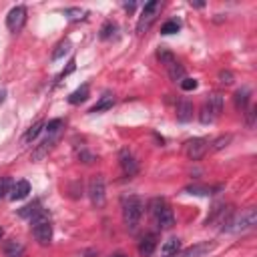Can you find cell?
I'll return each instance as SVG.
<instances>
[{
  "instance_id": "cell-1",
  "label": "cell",
  "mask_w": 257,
  "mask_h": 257,
  "mask_svg": "<svg viewBox=\"0 0 257 257\" xmlns=\"http://www.w3.org/2000/svg\"><path fill=\"white\" fill-rule=\"evenodd\" d=\"M257 223V211L255 207H247L243 209L241 213H233L221 227V231L225 233H243V231H249L251 227H255Z\"/></svg>"
},
{
  "instance_id": "cell-2",
  "label": "cell",
  "mask_w": 257,
  "mask_h": 257,
  "mask_svg": "<svg viewBox=\"0 0 257 257\" xmlns=\"http://www.w3.org/2000/svg\"><path fill=\"white\" fill-rule=\"evenodd\" d=\"M143 209H145V205H143L141 197L128 195V197L122 199V221H124V227L131 233L137 231V227L141 223V217H143Z\"/></svg>"
},
{
  "instance_id": "cell-3",
  "label": "cell",
  "mask_w": 257,
  "mask_h": 257,
  "mask_svg": "<svg viewBox=\"0 0 257 257\" xmlns=\"http://www.w3.org/2000/svg\"><path fill=\"white\" fill-rule=\"evenodd\" d=\"M30 229H32V235L34 239L40 243V245H50L52 241V221L48 217L46 211H38L32 219H30Z\"/></svg>"
},
{
  "instance_id": "cell-4",
  "label": "cell",
  "mask_w": 257,
  "mask_h": 257,
  "mask_svg": "<svg viewBox=\"0 0 257 257\" xmlns=\"http://www.w3.org/2000/svg\"><path fill=\"white\" fill-rule=\"evenodd\" d=\"M149 211H151V215H153V219H155V223H157L159 229H171V227L175 225L173 209L165 203V199H161V197L151 199Z\"/></svg>"
},
{
  "instance_id": "cell-5",
  "label": "cell",
  "mask_w": 257,
  "mask_h": 257,
  "mask_svg": "<svg viewBox=\"0 0 257 257\" xmlns=\"http://www.w3.org/2000/svg\"><path fill=\"white\" fill-rule=\"evenodd\" d=\"M104 177L102 175H92L88 179V187H86V193H88V199L92 203L94 209H102L104 203H106V193H104Z\"/></svg>"
},
{
  "instance_id": "cell-6",
  "label": "cell",
  "mask_w": 257,
  "mask_h": 257,
  "mask_svg": "<svg viewBox=\"0 0 257 257\" xmlns=\"http://www.w3.org/2000/svg\"><path fill=\"white\" fill-rule=\"evenodd\" d=\"M221 110H223V96L215 92V94H211V96L203 102L201 112H199V120H201L203 124H209V122L217 120V116L221 114Z\"/></svg>"
},
{
  "instance_id": "cell-7",
  "label": "cell",
  "mask_w": 257,
  "mask_h": 257,
  "mask_svg": "<svg viewBox=\"0 0 257 257\" xmlns=\"http://www.w3.org/2000/svg\"><path fill=\"white\" fill-rule=\"evenodd\" d=\"M159 8H161V2H159V0H151V2L145 4L143 12H141V18H139V22H137V32H139V34H145V32L151 28V24H153L155 18H157Z\"/></svg>"
},
{
  "instance_id": "cell-8",
  "label": "cell",
  "mask_w": 257,
  "mask_h": 257,
  "mask_svg": "<svg viewBox=\"0 0 257 257\" xmlns=\"http://www.w3.org/2000/svg\"><path fill=\"white\" fill-rule=\"evenodd\" d=\"M207 151H209V141H207V139L197 137V139H191V141L185 143V155H187L191 161L203 159Z\"/></svg>"
},
{
  "instance_id": "cell-9",
  "label": "cell",
  "mask_w": 257,
  "mask_h": 257,
  "mask_svg": "<svg viewBox=\"0 0 257 257\" xmlns=\"http://www.w3.org/2000/svg\"><path fill=\"white\" fill-rule=\"evenodd\" d=\"M24 22H26V8L24 6H14L6 16V28L10 32H20Z\"/></svg>"
},
{
  "instance_id": "cell-10",
  "label": "cell",
  "mask_w": 257,
  "mask_h": 257,
  "mask_svg": "<svg viewBox=\"0 0 257 257\" xmlns=\"http://www.w3.org/2000/svg\"><path fill=\"white\" fill-rule=\"evenodd\" d=\"M118 163H120V169L124 173V177H135L139 173V163L137 159L133 157V153L128 149H122L120 155H118Z\"/></svg>"
},
{
  "instance_id": "cell-11",
  "label": "cell",
  "mask_w": 257,
  "mask_h": 257,
  "mask_svg": "<svg viewBox=\"0 0 257 257\" xmlns=\"http://www.w3.org/2000/svg\"><path fill=\"white\" fill-rule=\"evenodd\" d=\"M211 251H213V243L203 241V243H197V245H193V247H189V249L177 253L175 257H203V255H207V253H211Z\"/></svg>"
},
{
  "instance_id": "cell-12",
  "label": "cell",
  "mask_w": 257,
  "mask_h": 257,
  "mask_svg": "<svg viewBox=\"0 0 257 257\" xmlns=\"http://www.w3.org/2000/svg\"><path fill=\"white\" fill-rule=\"evenodd\" d=\"M155 247H157V235H155V233L145 235V237L141 239V243H139V253H141V257H151L153 251H155Z\"/></svg>"
},
{
  "instance_id": "cell-13",
  "label": "cell",
  "mask_w": 257,
  "mask_h": 257,
  "mask_svg": "<svg viewBox=\"0 0 257 257\" xmlns=\"http://www.w3.org/2000/svg\"><path fill=\"white\" fill-rule=\"evenodd\" d=\"M177 118L181 122H189L193 118V102L191 100H187V98L179 100V104H177Z\"/></svg>"
},
{
  "instance_id": "cell-14",
  "label": "cell",
  "mask_w": 257,
  "mask_h": 257,
  "mask_svg": "<svg viewBox=\"0 0 257 257\" xmlns=\"http://www.w3.org/2000/svg\"><path fill=\"white\" fill-rule=\"evenodd\" d=\"M8 193H10V199L12 201H20V199H24L30 193V183L28 181H16Z\"/></svg>"
},
{
  "instance_id": "cell-15",
  "label": "cell",
  "mask_w": 257,
  "mask_h": 257,
  "mask_svg": "<svg viewBox=\"0 0 257 257\" xmlns=\"http://www.w3.org/2000/svg\"><path fill=\"white\" fill-rule=\"evenodd\" d=\"M179 249H181V239L171 237L161 245V257H175L179 253Z\"/></svg>"
},
{
  "instance_id": "cell-16",
  "label": "cell",
  "mask_w": 257,
  "mask_h": 257,
  "mask_svg": "<svg viewBox=\"0 0 257 257\" xmlns=\"http://www.w3.org/2000/svg\"><path fill=\"white\" fill-rule=\"evenodd\" d=\"M2 249H4V255H6V257H22V255H24V245H22V241H18V239L6 241Z\"/></svg>"
},
{
  "instance_id": "cell-17",
  "label": "cell",
  "mask_w": 257,
  "mask_h": 257,
  "mask_svg": "<svg viewBox=\"0 0 257 257\" xmlns=\"http://www.w3.org/2000/svg\"><path fill=\"white\" fill-rule=\"evenodd\" d=\"M249 96H251L249 86L239 88V90L235 92V96H233V100H235V108H237V110H245L247 104H249Z\"/></svg>"
},
{
  "instance_id": "cell-18",
  "label": "cell",
  "mask_w": 257,
  "mask_h": 257,
  "mask_svg": "<svg viewBox=\"0 0 257 257\" xmlns=\"http://www.w3.org/2000/svg\"><path fill=\"white\" fill-rule=\"evenodd\" d=\"M167 72H169V78L173 80V82H181L183 78H185V68H183V64H179L177 60L175 62H171V64H167Z\"/></svg>"
},
{
  "instance_id": "cell-19",
  "label": "cell",
  "mask_w": 257,
  "mask_h": 257,
  "mask_svg": "<svg viewBox=\"0 0 257 257\" xmlns=\"http://www.w3.org/2000/svg\"><path fill=\"white\" fill-rule=\"evenodd\" d=\"M112 104H114V96L106 92V94H102L100 100L90 108V112H102V110H108V108H112Z\"/></svg>"
},
{
  "instance_id": "cell-20",
  "label": "cell",
  "mask_w": 257,
  "mask_h": 257,
  "mask_svg": "<svg viewBox=\"0 0 257 257\" xmlns=\"http://www.w3.org/2000/svg\"><path fill=\"white\" fill-rule=\"evenodd\" d=\"M88 98V84H82L80 88H76L70 96H68V102L70 104H78V102H84Z\"/></svg>"
},
{
  "instance_id": "cell-21",
  "label": "cell",
  "mask_w": 257,
  "mask_h": 257,
  "mask_svg": "<svg viewBox=\"0 0 257 257\" xmlns=\"http://www.w3.org/2000/svg\"><path fill=\"white\" fill-rule=\"evenodd\" d=\"M215 189L213 187H207V185H189L187 189H185V193H189V195H199V197H203V195H211Z\"/></svg>"
},
{
  "instance_id": "cell-22",
  "label": "cell",
  "mask_w": 257,
  "mask_h": 257,
  "mask_svg": "<svg viewBox=\"0 0 257 257\" xmlns=\"http://www.w3.org/2000/svg\"><path fill=\"white\" fill-rule=\"evenodd\" d=\"M68 50H70V42H68V40H60V42L56 44V48L52 50V56H50V58H52V60H58V58H62Z\"/></svg>"
},
{
  "instance_id": "cell-23",
  "label": "cell",
  "mask_w": 257,
  "mask_h": 257,
  "mask_svg": "<svg viewBox=\"0 0 257 257\" xmlns=\"http://www.w3.org/2000/svg\"><path fill=\"white\" fill-rule=\"evenodd\" d=\"M42 126H44V122L42 120H36L28 131H26V135H24V143H30V141H34L38 135H40V131H42Z\"/></svg>"
},
{
  "instance_id": "cell-24",
  "label": "cell",
  "mask_w": 257,
  "mask_h": 257,
  "mask_svg": "<svg viewBox=\"0 0 257 257\" xmlns=\"http://www.w3.org/2000/svg\"><path fill=\"white\" fill-rule=\"evenodd\" d=\"M179 28H181V22L179 20H169V22L163 24L161 32L163 34H175V32H179Z\"/></svg>"
},
{
  "instance_id": "cell-25",
  "label": "cell",
  "mask_w": 257,
  "mask_h": 257,
  "mask_svg": "<svg viewBox=\"0 0 257 257\" xmlns=\"http://www.w3.org/2000/svg\"><path fill=\"white\" fill-rule=\"evenodd\" d=\"M38 211H40V209H38V203H32V205L22 207V209L18 211V215H20V217H28V219H32V217H34Z\"/></svg>"
},
{
  "instance_id": "cell-26",
  "label": "cell",
  "mask_w": 257,
  "mask_h": 257,
  "mask_svg": "<svg viewBox=\"0 0 257 257\" xmlns=\"http://www.w3.org/2000/svg\"><path fill=\"white\" fill-rule=\"evenodd\" d=\"M114 30H116V26H114V22H104L102 24V28H100V38L102 40H106V38H110L112 34H114Z\"/></svg>"
},
{
  "instance_id": "cell-27",
  "label": "cell",
  "mask_w": 257,
  "mask_h": 257,
  "mask_svg": "<svg viewBox=\"0 0 257 257\" xmlns=\"http://www.w3.org/2000/svg\"><path fill=\"white\" fill-rule=\"evenodd\" d=\"M60 128H62V118H54V120H50L48 124H46V135H58L60 133Z\"/></svg>"
},
{
  "instance_id": "cell-28",
  "label": "cell",
  "mask_w": 257,
  "mask_h": 257,
  "mask_svg": "<svg viewBox=\"0 0 257 257\" xmlns=\"http://www.w3.org/2000/svg\"><path fill=\"white\" fill-rule=\"evenodd\" d=\"M229 141H231V135H225V137H219L217 141H213V151H221V149H225L227 145H229Z\"/></svg>"
},
{
  "instance_id": "cell-29",
  "label": "cell",
  "mask_w": 257,
  "mask_h": 257,
  "mask_svg": "<svg viewBox=\"0 0 257 257\" xmlns=\"http://www.w3.org/2000/svg\"><path fill=\"white\" fill-rule=\"evenodd\" d=\"M197 84H199V82H197L195 78H187V76H185V78L181 80V88H183V90H195Z\"/></svg>"
},
{
  "instance_id": "cell-30",
  "label": "cell",
  "mask_w": 257,
  "mask_h": 257,
  "mask_svg": "<svg viewBox=\"0 0 257 257\" xmlns=\"http://www.w3.org/2000/svg\"><path fill=\"white\" fill-rule=\"evenodd\" d=\"M219 80H221L223 84H231V82H233V74H231L229 70H221V72H219Z\"/></svg>"
},
{
  "instance_id": "cell-31",
  "label": "cell",
  "mask_w": 257,
  "mask_h": 257,
  "mask_svg": "<svg viewBox=\"0 0 257 257\" xmlns=\"http://www.w3.org/2000/svg\"><path fill=\"white\" fill-rule=\"evenodd\" d=\"M255 124V106H249V110H247V126L251 128Z\"/></svg>"
},
{
  "instance_id": "cell-32",
  "label": "cell",
  "mask_w": 257,
  "mask_h": 257,
  "mask_svg": "<svg viewBox=\"0 0 257 257\" xmlns=\"http://www.w3.org/2000/svg\"><path fill=\"white\" fill-rule=\"evenodd\" d=\"M8 187H10V179L2 177V179H0V197H2L4 193H8Z\"/></svg>"
},
{
  "instance_id": "cell-33",
  "label": "cell",
  "mask_w": 257,
  "mask_h": 257,
  "mask_svg": "<svg viewBox=\"0 0 257 257\" xmlns=\"http://www.w3.org/2000/svg\"><path fill=\"white\" fill-rule=\"evenodd\" d=\"M74 68H76V62H74V60H70V62H68V66H66V68L62 70V74H60V78H64L66 74H70V72H72Z\"/></svg>"
},
{
  "instance_id": "cell-34",
  "label": "cell",
  "mask_w": 257,
  "mask_h": 257,
  "mask_svg": "<svg viewBox=\"0 0 257 257\" xmlns=\"http://www.w3.org/2000/svg\"><path fill=\"white\" fill-rule=\"evenodd\" d=\"M124 10H126V12H133V10H135V2H131V4H124Z\"/></svg>"
},
{
  "instance_id": "cell-35",
  "label": "cell",
  "mask_w": 257,
  "mask_h": 257,
  "mask_svg": "<svg viewBox=\"0 0 257 257\" xmlns=\"http://www.w3.org/2000/svg\"><path fill=\"white\" fill-rule=\"evenodd\" d=\"M4 100V90H0V102Z\"/></svg>"
},
{
  "instance_id": "cell-36",
  "label": "cell",
  "mask_w": 257,
  "mask_h": 257,
  "mask_svg": "<svg viewBox=\"0 0 257 257\" xmlns=\"http://www.w3.org/2000/svg\"><path fill=\"white\" fill-rule=\"evenodd\" d=\"M2 235H4V231H2V227H0V239H2Z\"/></svg>"
},
{
  "instance_id": "cell-37",
  "label": "cell",
  "mask_w": 257,
  "mask_h": 257,
  "mask_svg": "<svg viewBox=\"0 0 257 257\" xmlns=\"http://www.w3.org/2000/svg\"><path fill=\"white\" fill-rule=\"evenodd\" d=\"M114 257H126V255H114Z\"/></svg>"
}]
</instances>
